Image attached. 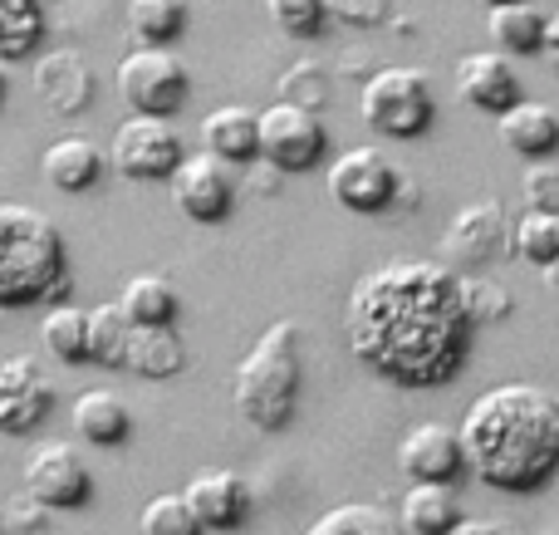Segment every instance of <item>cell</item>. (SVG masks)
<instances>
[{
  "mask_svg": "<svg viewBox=\"0 0 559 535\" xmlns=\"http://www.w3.org/2000/svg\"><path fill=\"white\" fill-rule=\"evenodd\" d=\"M344 340L364 369L397 389L456 379L472 344L456 275L442 261H383L364 271L344 305Z\"/></svg>",
  "mask_w": 559,
  "mask_h": 535,
  "instance_id": "obj_1",
  "label": "cell"
},
{
  "mask_svg": "<svg viewBox=\"0 0 559 535\" xmlns=\"http://www.w3.org/2000/svg\"><path fill=\"white\" fill-rule=\"evenodd\" d=\"M462 467L496 491H540L559 472V399L540 383H496L462 413Z\"/></svg>",
  "mask_w": 559,
  "mask_h": 535,
  "instance_id": "obj_2",
  "label": "cell"
},
{
  "mask_svg": "<svg viewBox=\"0 0 559 535\" xmlns=\"http://www.w3.org/2000/svg\"><path fill=\"white\" fill-rule=\"evenodd\" d=\"M69 295V251L59 226L25 202H0V310L55 305Z\"/></svg>",
  "mask_w": 559,
  "mask_h": 535,
  "instance_id": "obj_3",
  "label": "cell"
},
{
  "mask_svg": "<svg viewBox=\"0 0 559 535\" xmlns=\"http://www.w3.org/2000/svg\"><path fill=\"white\" fill-rule=\"evenodd\" d=\"M299 399V324L275 320L231 373V403L255 432H280Z\"/></svg>",
  "mask_w": 559,
  "mask_h": 535,
  "instance_id": "obj_4",
  "label": "cell"
},
{
  "mask_svg": "<svg viewBox=\"0 0 559 535\" xmlns=\"http://www.w3.org/2000/svg\"><path fill=\"white\" fill-rule=\"evenodd\" d=\"M358 114L383 138H423L437 118L432 79L413 64L373 69V74L364 79V94H358Z\"/></svg>",
  "mask_w": 559,
  "mask_h": 535,
  "instance_id": "obj_5",
  "label": "cell"
},
{
  "mask_svg": "<svg viewBox=\"0 0 559 535\" xmlns=\"http://www.w3.org/2000/svg\"><path fill=\"white\" fill-rule=\"evenodd\" d=\"M329 197L354 216H383L393 206H413L417 187L403 182V173L393 167L388 153L358 143V147H344L334 157V167H329Z\"/></svg>",
  "mask_w": 559,
  "mask_h": 535,
  "instance_id": "obj_6",
  "label": "cell"
},
{
  "mask_svg": "<svg viewBox=\"0 0 559 535\" xmlns=\"http://www.w3.org/2000/svg\"><path fill=\"white\" fill-rule=\"evenodd\" d=\"M118 98L128 104V114H177L187 104V64L167 45H133L118 59Z\"/></svg>",
  "mask_w": 559,
  "mask_h": 535,
  "instance_id": "obj_7",
  "label": "cell"
},
{
  "mask_svg": "<svg viewBox=\"0 0 559 535\" xmlns=\"http://www.w3.org/2000/svg\"><path fill=\"white\" fill-rule=\"evenodd\" d=\"M324 147H329V138L314 108L275 98L265 114H255V153L265 163H275L280 173H309L324 157Z\"/></svg>",
  "mask_w": 559,
  "mask_h": 535,
  "instance_id": "obj_8",
  "label": "cell"
},
{
  "mask_svg": "<svg viewBox=\"0 0 559 535\" xmlns=\"http://www.w3.org/2000/svg\"><path fill=\"white\" fill-rule=\"evenodd\" d=\"M182 157V138L167 123L163 114H128L114 128V147H108V163L118 167L133 182H157L167 177Z\"/></svg>",
  "mask_w": 559,
  "mask_h": 535,
  "instance_id": "obj_9",
  "label": "cell"
},
{
  "mask_svg": "<svg viewBox=\"0 0 559 535\" xmlns=\"http://www.w3.org/2000/svg\"><path fill=\"white\" fill-rule=\"evenodd\" d=\"M167 187H173V206L197 226H216L231 216L236 202V182H231V167L222 163L216 153H182L177 167L167 173Z\"/></svg>",
  "mask_w": 559,
  "mask_h": 535,
  "instance_id": "obj_10",
  "label": "cell"
},
{
  "mask_svg": "<svg viewBox=\"0 0 559 535\" xmlns=\"http://www.w3.org/2000/svg\"><path fill=\"white\" fill-rule=\"evenodd\" d=\"M25 491L49 511H74L94 497V477H88L84 457H79L69 442H39L25 457V472H20Z\"/></svg>",
  "mask_w": 559,
  "mask_h": 535,
  "instance_id": "obj_11",
  "label": "cell"
},
{
  "mask_svg": "<svg viewBox=\"0 0 559 535\" xmlns=\"http://www.w3.org/2000/svg\"><path fill=\"white\" fill-rule=\"evenodd\" d=\"M442 251L456 265H491L511 255V216L496 202H466L442 231Z\"/></svg>",
  "mask_w": 559,
  "mask_h": 535,
  "instance_id": "obj_12",
  "label": "cell"
},
{
  "mask_svg": "<svg viewBox=\"0 0 559 535\" xmlns=\"http://www.w3.org/2000/svg\"><path fill=\"white\" fill-rule=\"evenodd\" d=\"M55 408V383L45 379L29 354H0V432L20 438V432L39 428Z\"/></svg>",
  "mask_w": 559,
  "mask_h": 535,
  "instance_id": "obj_13",
  "label": "cell"
},
{
  "mask_svg": "<svg viewBox=\"0 0 559 535\" xmlns=\"http://www.w3.org/2000/svg\"><path fill=\"white\" fill-rule=\"evenodd\" d=\"M192 516L202 521V531H236L251 511V487H246L241 472L231 467H202L192 472V482L182 487Z\"/></svg>",
  "mask_w": 559,
  "mask_h": 535,
  "instance_id": "obj_14",
  "label": "cell"
},
{
  "mask_svg": "<svg viewBox=\"0 0 559 535\" xmlns=\"http://www.w3.org/2000/svg\"><path fill=\"white\" fill-rule=\"evenodd\" d=\"M397 467L407 482H452L462 472V442L447 423H417L397 442Z\"/></svg>",
  "mask_w": 559,
  "mask_h": 535,
  "instance_id": "obj_15",
  "label": "cell"
},
{
  "mask_svg": "<svg viewBox=\"0 0 559 535\" xmlns=\"http://www.w3.org/2000/svg\"><path fill=\"white\" fill-rule=\"evenodd\" d=\"M35 88L49 114L59 118L84 114L94 104V69H88V59L79 49H55V55L35 59Z\"/></svg>",
  "mask_w": 559,
  "mask_h": 535,
  "instance_id": "obj_16",
  "label": "cell"
},
{
  "mask_svg": "<svg viewBox=\"0 0 559 535\" xmlns=\"http://www.w3.org/2000/svg\"><path fill=\"white\" fill-rule=\"evenodd\" d=\"M456 94H462L472 108H481V114H501L506 104L521 98V79H515V69L506 55L481 49V55L456 59Z\"/></svg>",
  "mask_w": 559,
  "mask_h": 535,
  "instance_id": "obj_17",
  "label": "cell"
},
{
  "mask_svg": "<svg viewBox=\"0 0 559 535\" xmlns=\"http://www.w3.org/2000/svg\"><path fill=\"white\" fill-rule=\"evenodd\" d=\"M496 133L511 153H521L525 163L535 157H550L559 147V114L550 104H535V98H515L496 114Z\"/></svg>",
  "mask_w": 559,
  "mask_h": 535,
  "instance_id": "obj_18",
  "label": "cell"
},
{
  "mask_svg": "<svg viewBox=\"0 0 559 535\" xmlns=\"http://www.w3.org/2000/svg\"><path fill=\"white\" fill-rule=\"evenodd\" d=\"M187 364V344L173 324H133L123 349V369L138 379H173Z\"/></svg>",
  "mask_w": 559,
  "mask_h": 535,
  "instance_id": "obj_19",
  "label": "cell"
},
{
  "mask_svg": "<svg viewBox=\"0 0 559 535\" xmlns=\"http://www.w3.org/2000/svg\"><path fill=\"white\" fill-rule=\"evenodd\" d=\"M69 418H74L79 438L94 442V448H118V442H128V432H133V413H128V403L108 389L79 393L74 408H69Z\"/></svg>",
  "mask_w": 559,
  "mask_h": 535,
  "instance_id": "obj_20",
  "label": "cell"
},
{
  "mask_svg": "<svg viewBox=\"0 0 559 535\" xmlns=\"http://www.w3.org/2000/svg\"><path fill=\"white\" fill-rule=\"evenodd\" d=\"M39 173L59 192H88L104 177V153L88 138H59V143H49L39 153Z\"/></svg>",
  "mask_w": 559,
  "mask_h": 535,
  "instance_id": "obj_21",
  "label": "cell"
},
{
  "mask_svg": "<svg viewBox=\"0 0 559 535\" xmlns=\"http://www.w3.org/2000/svg\"><path fill=\"white\" fill-rule=\"evenodd\" d=\"M202 147L222 163H251L255 157V114L241 104H222L202 118Z\"/></svg>",
  "mask_w": 559,
  "mask_h": 535,
  "instance_id": "obj_22",
  "label": "cell"
},
{
  "mask_svg": "<svg viewBox=\"0 0 559 535\" xmlns=\"http://www.w3.org/2000/svg\"><path fill=\"white\" fill-rule=\"evenodd\" d=\"M456 497L442 487V482H413L397 507V521H403L407 535H447L456 526Z\"/></svg>",
  "mask_w": 559,
  "mask_h": 535,
  "instance_id": "obj_23",
  "label": "cell"
},
{
  "mask_svg": "<svg viewBox=\"0 0 559 535\" xmlns=\"http://www.w3.org/2000/svg\"><path fill=\"white\" fill-rule=\"evenodd\" d=\"M486 29H491L496 49H506V55H540L545 10H535L531 0H506V5L486 10Z\"/></svg>",
  "mask_w": 559,
  "mask_h": 535,
  "instance_id": "obj_24",
  "label": "cell"
},
{
  "mask_svg": "<svg viewBox=\"0 0 559 535\" xmlns=\"http://www.w3.org/2000/svg\"><path fill=\"white\" fill-rule=\"evenodd\" d=\"M305 535H407L397 511L373 507V501H338L314 521Z\"/></svg>",
  "mask_w": 559,
  "mask_h": 535,
  "instance_id": "obj_25",
  "label": "cell"
},
{
  "mask_svg": "<svg viewBox=\"0 0 559 535\" xmlns=\"http://www.w3.org/2000/svg\"><path fill=\"white\" fill-rule=\"evenodd\" d=\"M39 340L59 364H88V310L55 300L39 320Z\"/></svg>",
  "mask_w": 559,
  "mask_h": 535,
  "instance_id": "obj_26",
  "label": "cell"
},
{
  "mask_svg": "<svg viewBox=\"0 0 559 535\" xmlns=\"http://www.w3.org/2000/svg\"><path fill=\"white\" fill-rule=\"evenodd\" d=\"M177 285L167 275H133L118 295V310L133 324H173L177 320Z\"/></svg>",
  "mask_w": 559,
  "mask_h": 535,
  "instance_id": "obj_27",
  "label": "cell"
},
{
  "mask_svg": "<svg viewBox=\"0 0 559 535\" xmlns=\"http://www.w3.org/2000/svg\"><path fill=\"white\" fill-rule=\"evenodd\" d=\"M45 39V5L39 0H0V59H25Z\"/></svg>",
  "mask_w": 559,
  "mask_h": 535,
  "instance_id": "obj_28",
  "label": "cell"
},
{
  "mask_svg": "<svg viewBox=\"0 0 559 535\" xmlns=\"http://www.w3.org/2000/svg\"><path fill=\"white\" fill-rule=\"evenodd\" d=\"M123 20L133 45H167L187 25V0H128Z\"/></svg>",
  "mask_w": 559,
  "mask_h": 535,
  "instance_id": "obj_29",
  "label": "cell"
},
{
  "mask_svg": "<svg viewBox=\"0 0 559 535\" xmlns=\"http://www.w3.org/2000/svg\"><path fill=\"white\" fill-rule=\"evenodd\" d=\"M128 330H133V320L118 310V300L94 305V310H88V364H98V369H123Z\"/></svg>",
  "mask_w": 559,
  "mask_h": 535,
  "instance_id": "obj_30",
  "label": "cell"
},
{
  "mask_svg": "<svg viewBox=\"0 0 559 535\" xmlns=\"http://www.w3.org/2000/svg\"><path fill=\"white\" fill-rule=\"evenodd\" d=\"M456 295H462V314L472 330H486V324H501L515 314L511 290L486 281V275H456Z\"/></svg>",
  "mask_w": 559,
  "mask_h": 535,
  "instance_id": "obj_31",
  "label": "cell"
},
{
  "mask_svg": "<svg viewBox=\"0 0 559 535\" xmlns=\"http://www.w3.org/2000/svg\"><path fill=\"white\" fill-rule=\"evenodd\" d=\"M511 251L525 255L531 265H545L559 255V212L525 206L521 222H511Z\"/></svg>",
  "mask_w": 559,
  "mask_h": 535,
  "instance_id": "obj_32",
  "label": "cell"
},
{
  "mask_svg": "<svg viewBox=\"0 0 559 535\" xmlns=\"http://www.w3.org/2000/svg\"><path fill=\"white\" fill-rule=\"evenodd\" d=\"M138 526H143V535H202V521L192 516V507H187L182 491H163V497H153L143 507V516H138Z\"/></svg>",
  "mask_w": 559,
  "mask_h": 535,
  "instance_id": "obj_33",
  "label": "cell"
},
{
  "mask_svg": "<svg viewBox=\"0 0 559 535\" xmlns=\"http://www.w3.org/2000/svg\"><path fill=\"white\" fill-rule=\"evenodd\" d=\"M265 15H271L275 29L289 39H319L329 25L324 0H265Z\"/></svg>",
  "mask_w": 559,
  "mask_h": 535,
  "instance_id": "obj_34",
  "label": "cell"
},
{
  "mask_svg": "<svg viewBox=\"0 0 559 535\" xmlns=\"http://www.w3.org/2000/svg\"><path fill=\"white\" fill-rule=\"evenodd\" d=\"M280 94L289 98V104H305V108H324L329 104V74L319 64H295L280 74Z\"/></svg>",
  "mask_w": 559,
  "mask_h": 535,
  "instance_id": "obj_35",
  "label": "cell"
},
{
  "mask_svg": "<svg viewBox=\"0 0 559 535\" xmlns=\"http://www.w3.org/2000/svg\"><path fill=\"white\" fill-rule=\"evenodd\" d=\"M0 531L5 535H49V507H39L29 491H20V497H10L5 507H0Z\"/></svg>",
  "mask_w": 559,
  "mask_h": 535,
  "instance_id": "obj_36",
  "label": "cell"
},
{
  "mask_svg": "<svg viewBox=\"0 0 559 535\" xmlns=\"http://www.w3.org/2000/svg\"><path fill=\"white\" fill-rule=\"evenodd\" d=\"M521 197H525V206H540V212H559V167H550V163L525 167V177H521Z\"/></svg>",
  "mask_w": 559,
  "mask_h": 535,
  "instance_id": "obj_37",
  "label": "cell"
},
{
  "mask_svg": "<svg viewBox=\"0 0 559 535\" xmlns=\"http://www.w3.org/2000/svg\"><path fill=\"white\" fill-rule=\"evenodd\" d=\"M324 10L334 20H344V25L368 29V25H383V20L393 15V0H324Z\"/></svg>",
  "mask_w": 559,
  "mask_h": 535,
  "instance_id": "obj_38",
  "label": "cell"
},
{
  "mask_svg": "<svg viewBox=\"0 0 559 535\" xmlns=\"http://www.w3.org/2000/svg\"><path fill=\"white\" fill-rule=\"evenodd\" d=\"M251 177H246V187H251V192H261V197H271V192H280V177H285V173H280V167L275 163H265V157L261 153H255L251 157Z\"/></svg>",
  "mask_w": 559,
  "mask_h": 535,
  "instance_id": "obj_39",
  "label": "cell"
},
{
  "mask_svg": "<svg viewBox=\"0 0 559 535\" xmlns=\"http://www.w3.org/2000/svg\"><path fill=\"white\" fill-rule=\"evenodd\" d=\"M447 535H521L515 526H506V521H481V516H456V526Z\"/></svg>",
  "mask_w": 559,
  "mask_h": 535,
  "instance_id": "obj_40",
  "label": "cell"
},
{
  "mask_svg": "<svg viewBox=\"0 0 559 535\" xmlns=\"http://www.w3.org/2000/svg\"><path fill=\"white\" fill-rule=\"evenodd\" d=\"M540 55H545V64L559 74V10H550L545 15V35H540Z\"/></svg>",
  "mask_w": 559,
  "mask_h": 535,
  "instance_id": "obj_41",
  "label": "cell"
},
{
  "mask_svg": "<svg viewBox=\"0 0 559 535\" xmlns=\"http://www.w3.org/2000/svg\"><path fill=\"white\" fill-rule=\"evenodd\" d=\"M540 271H545V285H550V295L559 300V255H555V261H545Z\"/></svg>",
  "mask_w": 559,
  "mask_h": 535,
  "instance_id": "obj_42",
  "label": "cell"
},
{
  "mask_svg": "<svg viewBox=\"0 0 559 535\" xmlns=\"http://www.w3.org/2000/svg\"><path fill=\"white\" fill-rule=\"evenodd\" d=\"M5 94H10V69H5V59H0V104H5Z\"/></svg>",
  "mask_w": 559,
  "mask_h": 535,
  "instance_id": "obj_43",
  "label": "cell"
},
{
  "mask_svg": "<svg viewBox=\"0 0 559 535\" xmlns=\"http://www.w3.org/2000/svg\"><path fill=\"white\" fill-rule=\"evenodd\" d=\"M476 5H486V10H491V5H506V0H476Z\"/></svg>",
  "mask_w": 559,
  "mask_h": 535,
  "instance_id": "obj_44",
  "label": "cell"
},
{
  "mask_svg": "<svg viewBox=\"0 0 559 535\" xmlns=\"http://www.w3.org/2000/svg\"><path fill=\"white\" fill-rule=\"evenodd\" d=\"M0 535H5V531H0Z\"/></svg>",
  "mask_w": 559,
  "mask_h": 535,
  "instance_id": "obj_45",
  "label": "cell"
}]
</instances>
